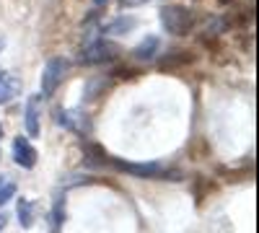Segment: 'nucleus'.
Masks as SVG:
<instances>
[{
	"label": "nucleus",
	"instance_id": "obj_1",
	"mask_svg": "<svg viewBox=\"0 0 259 233\" xmlns=\"http://www.w3.org/2000/svg\"><path fill=\"white\" fill-rule=\"evenodd\" d=\"M158 18L166 34H174V36H187L194 29V21H197V16L184 6H163L158 11Z\"/></svg>",
	"mask_w": 259,
	"mask_h": 233
},
{
	"label": "nucleus",
	"instance_id": "obj_2",
	"mask_svg": "<svg viewBox=\"0 0 259 233\" xmlns=\"http://www.w3.org/2000/svg\"><path fill=\"white\" fill-rule=\"evenodd\" d=\"M117 55H119V47L114 44V41H109V39H94L85 47H80L78 62L91 68V65H104V62L117 60Z\"/></svg>",
	"mask_w": 259,
	"mask_h": 233
},
{
	"label": "nucleus",
	"instance_id": "obj_3",
	"mask_svg": "<svg viewBox=\"0 0 259 233\" xmlns=\"http://www.w3.org/2000/svg\"><path fill=\"white\" fill-rule=\"evenodd\" d=\"M106 163H109L112 168H117V171L122 174H130V176H138V179H179L177 174H166L161 163H133V161H122V158H106Z\"/></svg>",
	"mask_w": 259,
	"mask_h": 233
},
{
	"label": "nucleus",
	"instance_id": "obj_4",
	"mask_svg": "<svg viewBox=\"0 0 259 233\" xmlns=\"http://www.w3.org/2000/svg\"><path fill=\"white\" fill-rule=\"evenodd\" d=\"M68 70H70V60H68V57H62V55L50 57L47 65H45V70H41V94L52 96V94L57 91V86L62 83V78H65V73H68Z\"/></svg>",
	"mask_w": 259,
	"mask_h": 233
},
{
	"label": "nucleus",
	"instance_id": "obj_5",
	"mask_svg": "<svg viewBox=\"0 0 259 233\" xmlns=\"http://www.w3.org/2000/svg\"><path fill=\"white\" fill-rule=\"evenodd\" d=\"M13 161L21 168H34L36 166V148L29 143V137H16L13 140Z\"/></svg>",
	"mask_w": 259,
	"mask_h": 233
},
{
	"label": "nucleus",
	"instance_id": "obj_6",
	"mask_svg": "<svg viewBox=\"0 0 259 233\" xmlns=\"http://www.w3.org/2000/svg\"><path fill=\"white\" fill-rule=\"evenodd\" d=\"M135 26H138L135 16H117L112 21H106L101 26V31H104V36H122V34H130Z\"/></svg>",
	"mask_w": 259,
	"mask_h": 233
},
{
	"label": "nucleus",
	"instance_id": "obj_7",
	"mask_svg": "<svg viewBox=\"0 0 259 233\" xmlns=\"http://www.w3.org/2000/svg\"><path fill=\"white\" fill-rule=\"evenodd\" d=\"M55 119H57V124L65 127V130H73V132H78V135H83V127L89 130V122L83 119V112L57 109V112H55Z\"/></svg>",
	"mask_w": 259,
	"mask_h": 233
},
{
	"label": "nucleus",
	"instance_id": "obj_8",
	"mask_svg": "<svg viewBox=\"0 0 259 233\" xmlns=\"http://www.w3.org/2000/svg\"><path fill=\"white\" fill-rule=\"evenodd\" d=\"M39 114H41V96H31L26 101V132L29 137H39Z\"/></svg>",
	"mask_w": 259,
	"mask_h": 233
},
{
	"label": "nucleus",
	"instance_id": "obj_9",
	"mask_svg": "<svg viewBox=\"0 0 259 233\" xmlns=\"http://www.w3.org/2000/svg\"><path fill=\"white\" fill-rule=\"evenodd\" d=\"M18 88H21V83H18L11 73H6L3 68H0V104L13 101L16 94H18Z\"/></svg>",
	"mask_w": 259,
	"mask_h": 233
},
{
	"label": "nucleus",
	"instance_id": "obj_10",
	"mask_svg": "<svg viewBox=\"0 0 259 233\" xmlns=\"http://www.w3.org/2000/svg\"><path fill=\"white\" fill-rule=\"evenodd\" d=\"M158 47H161V39L153 36V34H148L140 44L135 47V57H138V60H153L156 52H158Z\"/></svg>",
	"mask_w": 259,
	"mask_h": 233
},
{
	"label": "nucleus",
	"instance_id": "obj_11",
	"mask_svg": "<svg viewBox=\"0 0 259 233\" xmlns=\"http://www.w3.org/2000/svg\"><path fill=\"white\" fill-rule=\"evenodd\" d=\"M16 213H18V223L21 228H31L34 225V202L26 200V197H18V205H16Z\"/></svg>",
	"mask_w": 259,
	"mask_h": 233
},
{
	"label": "nucleus",
	"instance_id": "obj_12",
	"mask_svg": "<svg viewBox=\"0 0 259 233\" xmlns=\"http://www.w3.org/2000/svg\"><path fill=\"white\" fill-rule=\"evenodd\" d=\"M62 223H65V195H57L55 205H52V228H55V233L60 230Z\"/></svg>",
	"mask_w": 259,
	"mask_h": 233
},
{
	"label": "nucleus",
	"instance_id": "obj_13",
	"mask_svg": "<svg viewBox=\"0 0 259 233\" xmlns=\"http://www.w3.org/2000/svg\"><path fill=\"white\" fill-rule=\"evenodd\" d=\"M13 195H16V184L13 181H3V187H0V207L8 205L13 200Z\"/></svg>",
	"mask_w": 259,
	"mask_h": 233
},
{
	"label": "nucleus",
	"instance_id": "obj_14",
	"mask_svg": "<svg viewBox=\"0 0 259 233\" xmlns=\"http://www.w3.org/2000/svg\"><path fill=\"white\" fill-rule=\"evenodd\" d=\"M143 3H148V0H122L124 8H135V6H143Z\"/></svg>",
	"mask_w": 259,
	"mask_h": 233
},
{
	"label": "nucleus",
	"instance_id": "obj_15",
	"mask_svg": "<svg viewBox=\"0 0 259 233\" xmlns=\"http://www.w3.org/2000/svg\"><path fill=\"white\" fill-rule=\"evenodd\" d=\"M6 223H8V215H3V213H0V230L6 228Z\"/></svg>",
	"mask_w": 259,
	"mask_h": 233
},
{
	"label": "nucleus",
	"instance_id": "obj_16",
	"mask_svg": "<svg viewBox=\"0 0 259 233\" xmlns=\"http://www.w3.org/2000/svg\"><path fill=\"white\" fill-rule=\"evenodd\" d=\"M94 3H96V6H106V3H109V0H94Z\"/></svg>",
	"mask_w": 259,
	"mask_h": 233
},
{
	"label": "nucleus",
	"instance_id": "obj_17",
	"mask_svg": "<svg viewBox=\"0 0 259 233\" xmlns=\"http://www.w3.org/2000/svg\"><path fill=\"white\" fill-rule=\"evenodd\" d=\"M228 3H233V0H221V6H228Z\"/></svg>",
	"mask_w": 259,
	"mask_h": 233
},
{
	"label": "nucleus",
	"instance_id": "obj_18",
	"mask_svg": "<svg viewBox=\"0 0 259 233\" xmlns=\"http://www.w3.org/2000/svg\"><path fill=\"white\" fill-rule=\"evenodd\" d=\"M0 50H3V41H0Z\"/></svg>",
	"mask_w": 259,
	"mask_h": 233
},
{
	"label": "nucleus",
	"instance_id": "obj_19",
	"mask_svg": "<svg viewBox=\"0 0 259 233\" xmlns=\"http://www.w3.org/2000/svg\"><path fill=\"white\" fill-rule=\"evenodd\" d=\"M0 135H3V130H0Z\"/></svg>",
	"mask_w": 259,
	"mask_h": 233
}]
</instances>
